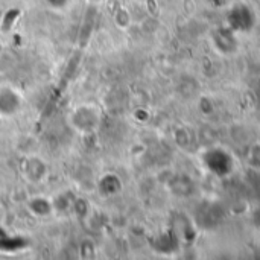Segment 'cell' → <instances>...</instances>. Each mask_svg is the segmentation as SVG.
<instances>
[{
	"mask_svg": "<svg viewBox=\"0 0 260 260\" xmlns=\"http://www.w3.org/2000/svg\"><path fill=\"white\" fill-rule=\"evenodd\" d=\"M72 119L78 129L91 131L99 123V113L93 107H81Z\"/></svg>",
	"mask_w": 260,
	"mask_h": 260,
	"instance_id": "1",
	"label": "cell"
},
{
	"mask_svg": "<svg viewBox=\"0 0 260 260\" xmlns=\"http://www.w3.org/2000/svg\"><path fill=\"white\" fill-rule=\"evenodd\" d=\"M20 102L21 101L15 91H12L9 88L0 90V114L9 116V114L15 113L20 107Z\"/></svg>",
	"mask_w": 260,
	"mask_h": 260,
	"instance_id": "2",
	"label": "cell"
},
{
	"mask_svg": "<svg viewBox=\"0 0 260 260\" xmlns=\"http://www.w3.org/2000/svg\"><path fill=\"white\" fill-rule=\"evenodd\" d=\"M23 174L30 180V183H38L41 180V177L46 174V166L38 158H32V160L26 161Z\"/></svg>",
	"mask_w": 260,
	"mask_h": 260,
	"instance_id": "3",
	"label": "cell"
},
{
	"mask_svg": "<svg viewBox=\"0 0 260 260\" xmlns=\"http://www.w3.org/2000/svg\"><path fill=\"white\" fill-rule=\"evenodd\" d=\"M29 207H30V210H32L35 215H38V216H44V215L50 213L52 204H50L49 201L43 200V198H38V200H34V201L29 204Z\"/></svg>",
	"mask_w": 260,
	"mask_h": 260,
	"instance_id": "4",
	"label": "cell"
},
{
	"mask_svg": "<svg viewBox=\"0 0 260 260\" xmlns=\"http://www.w3.org/2000/svg\"><path fill=\"white\" fill-rule=\"evenodd\" d=\"M114 23H116L120 29H125V27L129 26V23H131V15H129V12H128L126 8H119V9L116 11V14H114Z\"/></svg>",
	"mask_w": 260,
	"mask_h": 260,
	"instance_id": "5",
	"label": "cell"
},
{
	"mask_svg": "<svg viewBox=\"0 0 260 260\" xmlns=\"http://www.w3.org/2000/svg\"><path fill=\"white\" fill-rule=\"evenodd\" d=\"M87 2H88L90 5H98V3H101L102 0H87Z\"/></svg>",
	"mask_w": 260,
	"mask_h": 260,
	"instance_id": "6",
	"label": "cell"
}]
</instances>
